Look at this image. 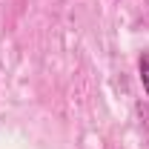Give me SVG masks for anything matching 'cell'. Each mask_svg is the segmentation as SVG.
<instances>
[{"label":"cell","instance_id":"6da1fadb","mask_svg":"<svg viewBox=\"0 0 149 149\" xmlns=\"http://www.w3.org/2000/svg\"><path fill=\"white\" fill-rule=\"evenodd\" d=\"M138 69H141V83H143V89H146V95H149V52H143V55H141Z\"/></svg>","mask_w":149,"mask_h":149}]
</instances>
